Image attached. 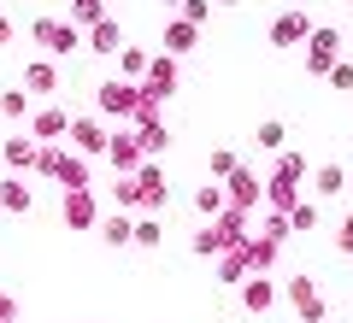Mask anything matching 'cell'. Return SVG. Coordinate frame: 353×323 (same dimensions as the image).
<instances>
[{"mask_svg": "<svg viewBox=\"0 0 353 323\" xmlns=\"http://www.w3.org/2000/svg\"><path fill=\"white\" fill-rule=\"evenodd\" d=\"M94 112L118 118V124H124V118L136 124L141 112H159V106H141V88L136 83H101V88H94Z\"/></svg>", "mask_w": 353, "mask_h": 323, "instance_id": "6da1fadb", "label": "cell"}, {"mask_svg": "<svg viewBox=\"0 0 353 323\" xmlns=\"http://www.w3.org/2000/svg\"><path fill=\"white\" fill-rule=\"evenodd\" d=\"M36 171H41V176H53V183H59V188H88V165L77 159V153L53 147V141H48V147H41V153H36Z\"/></svg>", "mask_w": 353, "mask_h": 323, "instance_id": "7a4b0ae2", "label": "cell"}, {"mask_svg": "<svg viewBox=\"0 0 353 323\" xmlns=\"http://www.w3.org/2000/svg\"><path fill=\"white\" fill-rule=\"evenodd\" d=\"M283 300H289V311H294L301 323H324V317H330V306H324V294H318L312 276H294V282L283 288Z\"/></svg>", "mask_w": 353, "mask_h": 323, "instance_id": "3957f363", "label": "cell"}, {"mask_svg": "<svg viewBox=\"0 0 353 323\" xmlns=\"http://www.w3.org/2000/svg\"><path fill=\"white\" fill-rule=\"evenodd\" d=\"M224 200H230V206H241V211H259L265 206V176L248 171V165H236V171L224 176Z\"/></svg>", "mask_w": 353, "mask_h": 323, "instance_id": "277c9868", "label": "cell"}, {"mask_svg": "<svg viewBox=\"0 0 353 323\" xmlns=\"http://www.w3.org/2000/svg\"><path fill=\"white\" fill-rule=\"evenodd\" d=\"M36 41H41V53L48 59H65V53H77V24L71 18H36Z\"/></svg>", "mask_w": 353, "mask_h": 323, "instance_id": "5b68a950", "label": "cell"}, {"mask_svg": "<svg viewBox=\"0 0 353 323\" xmlns=\"http://www.w3.org/2000/svg\"><path fill=\"white\" fill-rule=\"evenodd\" d=\"M336 59H341V30H312V36H306V71L324 76Z\"/></svg>", "mask_w": 353, "mask_h": 323, "instance_id": "8992f818", "label": "cell"}, {"mask_svg": "<svg viewBox=\"0 0 353 323\" xmlns=\"http://www.w3.org/2000/svg\"><path fill=\"white\" fill-rule=\"evenodd\" d=\"M176 88V59L171 53H159V59H148V83H141V106H159L165 94Z\"/></svg>", "mask_w": 353, "mask_h": 323, "instance_id": "52a82bcc", "label": "cell"}, {"mask_svg": "<svg viewBox=\"0 0 353 323\" xmlns=\"http://www.w3.org/2000/svg\"><path fill=\"white\" fill-rule=\"evenodd\" d=\"M59 218H65V229H94V224H101V206H94V194H88V188H65Z\"/></svg>", "mask_w": 353, "mask_h": 323, "instance_id": "ba28073f", "label": "cell"}, {"mask_svg": "<svg viewBox=\"0 0 353 323\" xmlns=\"http://www.w3.org/2000/svg\"><path fill=\"white\" fill-rule=\"evenodd\" d=\"M36 153H41V141L30 136V129H18V136H6V147H0V165L12 176H24V171H36Z\"/></svg>", "mask_w": 353, "mask_h": 323, "instance_id": "9c48e42d", "label": "cell"}, {"mask_svg": "<svg viewBox=\"0 0 353 323\" xmlns=\"http://www.w3.org/2000/svg\"><path fill=\"white\" fill-rule=\"evenodd\" d=\"M206 224H212L218 247H241V241H248V224H253V211H241V206H224L218 218H206Z\"/></svg>", "mask_w": 353, "mask_h": 323, "instance_id": "30bf717a", "label": "cell"}, {"mask_svg": "<svg viewBox=\"0 0 353 323\" xmlns=\"http://www.w3.org/2000/svg\"><path fill=\"white\" fill-rule=\"evenodd\" d=\"M18 88H24L30 100H48L53 88H59V65H53V59H24V83H18Z\"/></svg>", "mask_w": 353, "mask_h": 323, "instance_id": "8fae6325", "label": "cell"}, {"mask_svg": "<svg viewBox=\"0 0 353 323\" xmlns=\"http://www.w3.org/2000/svg\"><path fill=\"white\" fill-rule=\"evenodd\" d=\"M106 159H112V171H136L148 153H141V141H136V129H112L106 136Z\"/></svg>", "mask_w": 353, "mask_h": 323, "instance_id": "7c38bea8", "label": "cell"}, {"mask_svg": "<svg viewBox=\"0 0 353 323\" xmlns=\"http://www.w3.org/2000/svg\"><path fill=\"white\" fill-rule=\"evenodd\" d=\"M65 129H71V112H65V106H36V112H30V136H36L41 147L59 141Z\"/></svg>", "mask_w": 353, "mask_h": 323, "instance_id": "4fadbf2b", "label": "cell"}, {"mask_svg": "<svg viewBox=\"0 0 353 323\" xmlns=\"http://www.w3.org/2000/svg\"><path fill=\"white\" fill-rule=\"evenodd\" d=\"M306 36H312V18H306L301 6H289V12L271 24V48H294V41H306Z\"/></svg>", "mask_w": 353, "mask_h": 323, "instance_id": "5bb4252c", "label": "cell"}, {"mask_svg": "<svg viewBox=\"0 0 353 323\" xmlns=\"http://www.w3.org/2000/svg\"><path fill=\"white\" fill-rule=\"evenodd\" d=\"M277 294H283V288L271 282L265 271H248V282H241V306H248V311H271V306H277Z\"/></svg>", "mask_w": 353, "mask_h": 323, "instance_id": "9a60e30c", "label": "cell"}, {"mask_svg": "<svg viewBox=\"0 0 353 323\" xmlns=\"http://www.w3.org/2000/svg\"><path fill=\"white\" fill-rule=\"evenodd\" d=\"M136 188H141V211H159V206H165V171H159L153 159L136 165Z\"/></svg>", "mask_w": 353, "mask_h": 323, "instance_id": "2e32d148", "label": "cell"}, {"mask_svg": "<svg viewBox=\"0 0 353 323\" xmlns=\"http://www.w3.org/2000/svg\"><path fill=\"white\" fill-rule=\"evenodd\" d=\"M30 206H36V194H30L24 176H0V211H12V218H30Z\"/></svg>", "mask_w": 353, "mask_h": 323, "instance_id": "e0dca14e", "label": "cell"}, {"mask_svg": "<svg viewBox=\"0 0 353 323\" xmlns=\"http://www.w3.org/2000/svg\"><path fill=\"white\" fill-rule=\"evenodd\" d=\"M65 136H71V147H83V153H106V136H112V129H106L101 118H71Z\"/></svg>", "mask_w": 353, "mask_h": 323, "instance_id": "ac0fdd59", "label": "cell"}, {"mask_svg": "<svg viewBox=\"0 0 353 323\" xmlns=\"http://www.w3.org/2000/svg\"><path fill=\"white\" fill-rule=\"evenodd\" d=\"M94 236L106 241V247H130V236H136V224H130V211H101V224H94Z\"/></svg>", "mask_w": 353, "mask_h": 323, "instance_id": "d6986e66", "label": "cell"}, {"mask_svg": "<svg viewBox=\"0 0 353 323\" xmlns=\"http://www.w3.org/2000/svg\"><path fill=\"white\" fill-rule=\"evenodd\" d=\"M30 112H36V100H30L24 88H6V94H0V118H6L12 129H24V124H30Z\"/></svg>", "mask_w": 353, "mask_h": 323, "instance_id": "ffe728a7", "label": "cell"}, {"mask_svg": "<svg viewBox=\"0 0 353 323\" xmlns=\"http://www.w3.org/2000/svg\"><path fill=\"white\" fill-rule=\"evenodd\" d=\"M194 41H201V24H189V18H171V24H165V53H189Z\"/></svg>", "mask_w": 353, "mask_h": 323, "instance_id": "44dd1931", "label": "cell"}, {"mask_svg": "<svg viewBox=\"0 0 353 323\" xmlns=\"http://www.w3.org/2000/svg\"><path fill=\"white\" fill-rule=\"evenodd\" d=\"M124 48V30L112 24V18H101V24H88V53H118Z\"/></svg>", "mask_w": 353, "mask_h": 323, "instance_id": "7402d4cb", "label": "cell"}, {"mask_svg": "<svg viewBox=\"0 0 353 323\" xmlns=\"http://www.w3.org/2000/svg\"><path fill=\"white\" fill-rule=\"evenodd\" d=\"M341 188H347V171H341V165H318L312 171V194L318 200H336Z\"/></svg>", "mask_w": 353, "mask_h": 323, "instance_id": "603a6c76", "label": "cell"}, {"mask_svg": "<svg viewBox=\"0 0 353 323\" xmlns=\"http://www.w3.org/2000/svg\"><path fill=\"white\" fill-rule=\"evenodd\" d=\"M212 264H218V276H224V282H236V288L248 282V253H241V247H224Z\"/></svg>", "mask_w": 353, "mask_h": 323, "instance_id": "cb8c5ba5", "label": "cell"}, {"mask_svg": "<svg viewBox=\"0 0 353 323\" xmlns=\"http://www.w3.org/2000/svg\"><path fill=\"white\" fill-rule=\"evenodd\" d=\"M224 206H230V200H224V183H201V188H194V211H201V218H218Z\"/></svg>", "mask_w": 353, "mask_h": 323, "instance_id": "d4e9b609", "label": "cell"}, {"mask_svg": "<svg viewBox=\"0 0 353 323\" xmlns=\"http://www.w3.org/2000/svg\"><path fill=\"white\" fill-rule=\"evenodd\" d=\"M118 71H124V83H141V76H148V53L141 48H118Z\"/></svg>", "mask_w": 353, "mask_h": 323, "instance_id": "484cf974", "label": "cell"}, {"mask_svg": "<svg viewBox=\"0 0 353 323\" xmlns=\"http://www.w3.org/2000/svg\"><path fill=\"white\" fill-rule=\"evenodd\" d=\"M289 229H301V236L318 229V206H312V200H294V206H289Z\"/></svg>", "mask_w": 353, "mask_h": 323, "instance_id": "4316f807", "label": "cell"}, {"mask_svg": "<svg viewBox=\"0 0 353 323\" xmlns=\"http://www.w3.org/2000/svg\"><path fill=\"white\" fill-rule=\"evenodd\" d=\"M159 241H165V224H159V218H141L136 236H130V247H159Z\"/></svg>", "mask_w": 353, "mask_h": 323, "instance_id": "83f0119b", "label": "cell"}, {"mask_svg": "<svg viewBox=\"0 0 353 323\" xmlns=\"http://www.w3.org/2000/svg\"><path fill=\"white\" fill-rule=\"evenodd\" d=\"M101 18H106V6H101V0H71V24H101Z\"/></svg>", "mask_w": 353, "mask_h": 323, "instance_id": "f1b7e54d", "label": "cell"}, {"mask_svg": "<svg viewBox=\"0 0 353 323\" xmlns=\"http://www.w3.org/2000/svg\"><path fill=\"white\" fill-rule=\"evenodd\" d=\"M283 136H289V129H283L277 118H265V124H259V136H253V141H259L265 153H283Z\"/></svg>", "mask_w": 353, "mask_h": 323, "instance_id": "f546056e", "label": "cell"}, {"mask_svg": "<svg viewBox=\"0 0 353 323\" xmlns=\"http://www.w3.org/2000/svg\"><path fill=\"white\" fill-rule=\"evenodd\" d=\"M324 76H330V88H336V94H353V65H347V59H336Z\"/></svg>", "mask_w": 353, "mask_h": 323, "instance_id": "4dcf8cb0", "label": "cell"}, {"mask_svg": "<svg viewBox=\"0 0 353 323\" xmlns=\"http://www.w3.org/2000/svg\"><path fill=\"white\" fill-rule=\"evenodd\" d=\"M259 236H271V241H289V211H277V206H271V218L259 224Z\"/></svg>", "mask_w": 353, "mask_h": 323, "instance_id": "1f68e13d", "label": "cell"}, {"mask_svg": "<svg viewBox=\"0 0 353 323\" xmlns=\"http://www.w3.org/2000/svg\"><path fill=\"white\" fill-rule=\"evenodd\" d=\"M194 253H201V259H218V253H224V247H218V236H212V224L194 229Z\"/></svg>", "mask_w": 353, "mask_h": 323, "instance_id": "d6a6232c", "label": "cell"}, {"mask_svg": "<svg viewBox=\"0 0 353 323\" xmlns=\"http://www.w3.org/2000/svg\"><path fill=\"white\" fill-rule=\"evenodd\" d=\"M236 165H241L236 153H230V147H218V153H212V183H224V176L236 171Z\"/></svg>", "mask_w": 353, "mask_h": 323, "instance_id": "836d02e7", "label": "cell"}, {"mask_svg": "<svg viewBox=\"0 0 353 323\" xmlns=\"http://www.w3.org/2000/svg\"><path fill=\"white\" fill-rule=\"evenodd\" d=\"M176 12L189 18V24H206V18H212V0H183V6H176Z\"/></svg>", "mask_w": 353, "mask_h": 323, "instance_id": "e575fe53", "label": "cell"}, {"mask_svg": "<svg viewBox=\"0 0 353 323\" xmlns=\"http://www.w3.org/2000/svg\"><path fill=\"white\" fill-rule=\"evenodd\" d=\"M336 247H341V253H347V259H353V211H347V218H341V229H336Z\"/></svg>", "mask_w": 353, "mask_h": 323, "instance_id": "d590c367", "label": "cell"}, {"mask_svg": "<svg viewBox=\"0 0 353 323\" xmlns=\"http://www.w3.org/2000/svg\"><path fill=\"white\" fill-rule=\"evenodd\" d=\"M12 311H18V300H12V294H0V323H12Z\"/></svg>", "mask_w": 353, "mask_h": 323, "instance_id": "8d00e7d4", "label": "cell"}, {"mask_svg": "<svg viewBox=\"0 0 353 323\" xmlns=\"http://www.w3.org/2000/svg\"><path fill=\"white\" fill-rule=\"evenodd\" d=\"M6 41H12V18H0V48H6Z\"/></svg>", "mask_w": 353, "mask_h": 323, "instance_id": "74e56055", "label": "cell"}, {"mask_svg": "<svg viewBox=\"0 0 353 323\" xmlns=\"http://www.w3.org/2000/svg\"><path fill=\"white\" fill-rule=\"evenodd\" d=\"M165 6H183V0H165Z\"/></svg>", "mask_w": 353, "mask_h": 323, "instance_id": "f35d334b", "label": "cell"}, {"mask_svg": "<svg viewBox=\"0 0 353 323\" xmlns=\"http://www.w3.org/2000/svg\"><path fill=\"white\" fill-rule=\"evenodd\" d=\"M218 6H236V0H218Z\"/></svg>", "mask_w": 353, "mask_h": 323, "instance_id": "ab89813d", "label": "cell"}, {"mask_svg": "<svg viewBox=\"0 0 353 323\" xmlns=\"http://www.w3.org/2000/svg\"><path fill=\"white\" fill-rule=\"evenodd\" d=\"M289 6H301V0H289Z\"/></svg>", "mask_w": 353, "mask_h": 323, "instance_id": "60d3db41", "label": "cell"}, {"mask_svg": "<svg viewBox=\"0 0 353 323\" xmlns=\"http://www.w3.org/2000/svg\"><path fill=\"white\" fill-rule=\"evenodd\" d=\"M88 323H94V317H88Z\"/></svg>", "mask_w": 353, "mask_h": 323, "instance_id": "b9f144b4", "label": "cell"}]
</instances>
